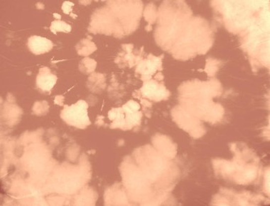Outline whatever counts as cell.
<instances>
[{
	"instance_id": "1",
	"label": "cell",
	"mask_w": 270,
	"mask_h": 206,
	"mask_svg": "<svg viewBox=\"0 0 270 206\" xmlns=\"http://www.w3.org/2000/svg\"><path fill=\"white\" fill-rule=\"evenodd\" d=\"M86 103L81 101L74 105L66 106L62 112V118L70 125L84 127L89 125Z\"/></svg>"
},
{
	"instance_id": "2",
	"label": "cell",
	"mask_w": 270,
	"mask_h": 206,
	"mask_svg": "<svg viewBox=\"0 0 270 206\" xmlns=\"http://www.w3.org/2000/svg\"><path fill=\"white\" fill-rule=\"evenodd\" d=\"M28 45L30 50L35 54L47 53L52 50L53 47V44L50 40L40 37H31Z\"/></svg>"
},
{
	"instance_id": "3",
	"label": "cell",
	"mask_w": 270,
	"mask_h": 206,
	"mask_svg": "<svg viewBox=\"0 0 270 206\" xmlns=\"http://www.w3.org/2000/svg\"><path fill=\"white\" fill-rule=\"evenodd\" d=\"M56 82V77L51 74L49 72H46L44 74L39 75L37 78V85L41 89L49 91L53 88Z\"/></svg>"
},
{
	"instance_id": "4",
	"label": "cell",
	"mask_w": 270,
	"mask_h": 206,
	"mask_svg": "<svg viewBox=\"0 0 270 206\" xmlns=\"http://www.w3.org/2000/svg\"><path fill=\"white\" fill-rule=\"evenodd\" d=\"M51 29L54 33L57 32H69L71 30V27L63 21H55L52 23Z\"/></svg>"
}]
</instances>
